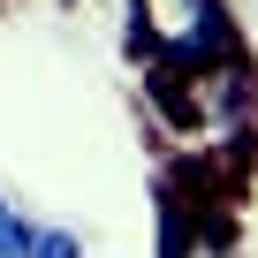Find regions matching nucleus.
Listing matches in <instances>:
<instances>
[{"label":"nucleus","mask_w":258,"mask_h":258,"mask_svg":"<svg viewBox=\"0 0 258 258\" xmlns=\"http://www.w3.org/2000/svg\"><path fill=\"white\" fill-rule=\"evenodd\" d=\"M152 114L167 129V145H182L198 160L205 152H243L250 121H258V84H250L243 46L213 53V61H190V69H152Z\"/></svg>","instance_id":"obj_1"},{"label":"nucleus","mask_w":258,"mask_h":258,"mask_svg":"<svg viewBox=\"0 0 258 258\" xmlns=\"http://www.w3.org/2000/svg\"><path fill=\"white\" fill-rule=\"evenodd\" d=\"M129 23H137V53L152 69H190V61L235 53L228 0H129Z\"/></svg>","instance_id":"obj_2"},{"label":"nucleus","mask_w":258,"mask_h":258,"mask_svg":"<svg viewBox=\"0 0 258 258\" xmlns=\"http://www.w3.org/2000/svg\"><path fill=\"white\" fill-rule=\"evenodd\" d=\"M167 258H243L235 250V235H228V220H213V213H175L167 220Z\"/></svg>","instance_id":"obj_3"},{"label":"nucleus","mask_w":258,"mask_h":258,"mask_svg":"<svg viewBox=\"0 0 258 258\" xmlns=\"http://www.w3.org/2000/svg\"><path fill=\"white\" fill-rule=\"evenodd\" d=\"M23 258H84V235L76 228H31Z\"/></svg>","instance_id":"obj_4"},{"label":"nucleus","mask_w":258,"mask_h":258,"mask_svg":"<svg viewBox=\"0 0 258 258\" xmlns=\"http://www.w3.org/2000/svg\"><path fill=\"white\" fill-rule=\"evenodd\" d=\"M31 228H38V220H31L23 205H8V198H0V258H23V243H31Z\"/></svg>","instance_id":"obj_5"}]
</instances>
